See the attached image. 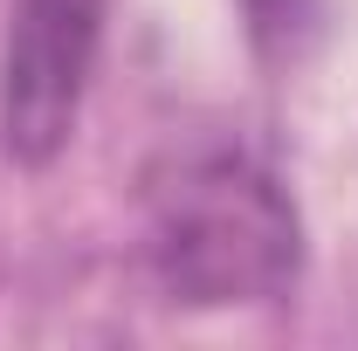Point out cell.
I'll return each mask as SVG.
<instances>
[{"label":"cell","mask_w":358,"mask_h":351,"mask_svg":"<svg viewBox=\"0 0 358 351\" xmlns=\"http://www.w3.org/2000/svg\"><path fill=\"white\" fill-rule=\"evenodd\" d=\"M145 262L186 310L275 303L303 275V214L255 152L193 145L145 186Z\"/></svg>","instance_id":"obj_1"},{"label":"cell","mask_w":358,"mask_h":351,"mask_svg":"<svg viewBox=\"0 0 358 351\" xmlns=\"http://www.w3.org/2000/svg\"><path fill=\"white\" fill-rule=\"evenodd\" d=\"M96 42H103V0H14L0 48V152L14 166L42 173L69 152Z\"/></svg>","instance_id":"obj_2"},{"label":"cell","mask_w":358,"mask_h":351,"mask_svg":"<svg viewBox=\"0 0 358 351\" xmlns=\"http://www.w3.org/2000/svg\"><path fill=\"white\" fill-rule=\"evenodd\" d=\"M248 7V35L255 42H282V48H296V35L303 28H317V14H324V0H241Z\"/></svg>","instance_id":"obj_3"}]
</instances>
